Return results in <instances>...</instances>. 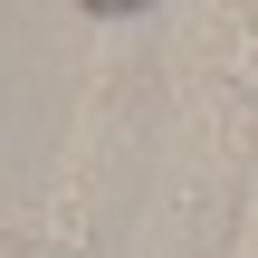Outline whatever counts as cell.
<instances>
[{
  "instance_id": "obj_1",
  "label": "cell",
  "mask_w": 258,
  "mask_h": 258,
  "mask_svg": "<svg viewBox=\"0 0 258 258\" xmlns=\"http://www.w3.org/2000/svg\"><path fill=\"white\" fill-rule=\"evenodd\" d=\"M77 10H86V19H144L153 0H77Z\"/></svg>"
},
{
  "instance_id": "obj_2",
  "label": "cell",
  "mask_w": 258,
  "mask_h": 258,
  "mask_svg": "<svg viewBox=\"0 0 258 258\" xmlns=\"http://www.w3.org/2000/svg\"><path fill=\"white\" fill-rule=\"evenodd\" d=\"M0 258H38V249H29V239H10V230H0Z\"/></svg>"
}]
</instances>
